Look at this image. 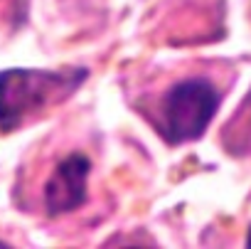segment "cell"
Wrapping results in <instances>:
<instances>
[{"mask_svg": "<svg viewBox=\"0 0 251 249\" xmlns=\"http://www.w3.org/2000/svg\"><path fill=\"white\" fill-rule=\"evenodd\" d=\"M84 79L86 69L76 67H64L62 72L30 67L3 69L0 72V131L10 134L27 126L47 109L72 96Z\"/></svg>", "mask_w": 251, "mask_h": 249, "instance_id": "cell-1", "label": "cell"}, {"mask_svg": "<svg viewBox=\"0 0 251 249\" xmlns=\"http://www.w3.org/2000/svg\"><path fill=\"white\" fill-rule=\"evenodd\" d=\"M219 91L209 79H185L173 84L160 104V131L168 143L180 146L204 136L219 111Z\"/></svg>", "mask_w": 251, "mask_h": 249, "instance_id": "cell-2", "label": "cell"}, {"mask_svg": "<svg viewBox=\"0 0 251 249\" xmlns=\"http://www.w3.org/2000/svg\"><path fill=\"white\" fill-rule=\"evenodd\" d=\"M89 173H91V163L81 153L67 156L54 168V173L45 185V205L52 217L74 212L76 207L84 205L89 193Z\"/></svg>", "mask_w": 251, "mask_h": 249, "instance_id": "cell-3", "label": "cell"}, {"mask_svg": "<svg viewBox=\"0 0 251 249\" xmlns=\"http://www.w3.org/2000/svg\"><path fill=\"white\" fill-rule=\"evenodd\" d=\"M246 247H251V227H249V234H246Z\"/></svg>", "mask_w": 251, "mask_h": 249, "instance_id": "cell-4", "label": "cell"}]
</instances>
